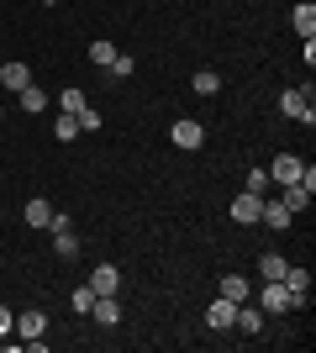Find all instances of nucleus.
<instances>
[{"label":"nucleus","mask_w":316,"mask_h":353,"mask_svg":"<svg viewBox=\"0 0 316 353\" xmlns=\"http://www.w3.org/2000/svg\"><path fill=\"white\" fill-rule=\"evenodd\" d=\"M280 111H285V117H295V121H306V127L316 121V105H311V95H306V90H285V95H280Z\"/></svg>","instance_id":"nucleus-1"},{"label":"nucleus","mask_w":316,"mask_h":353,"mask_svg":"<svg viewBox=\"0 0 316 353\" xmlns=\"http://www.w3.org/2000/svg\"><path fill=\"white\" fill-rule=\"evenodd\" d=\"M301 169H306V163L295 159V153H280V159H274V169H269V179H274V185H295V179H301Z\"/></svg>","instance_id":"nucleus-2"},{"label":"nucleus","mask_w":316,"mask_h":353,"mask_svg":"<svg viewBox=\"0 0 316 353\" xmlns=\"http://www.w3.org/2000/svg\"><path fill=\"white\" fill-rule=\"evenodd\" d=\"M285 290H290V306H306L311 301V274L306 269H285Z\"/></svg>","instance_id":"nucleus-3"},{"label":"nucleus","mask_w":316,"mask_h":353,"mask_svg":"<svg viewBox=\"0 0 316 353\" xmlns=\"http://www.w3.org/2000/svg\"><path fill=\"white\" fill-rule=\"evenodd\" d=\"M169 137H174V148H200L206 143V127H200V121H174Z\"/></svg>","instance_id":"nucleus-4"},{"label":"nucleus","mask_w":316,"mask_h":353,"mask_svg":"<svg viewBox=\"0 0 316 353\" xmlns=\"http://www.w3.org/2000/svg\"><path fill=\"white\" fill-rule=\"evenodd\" d=\"M258 216H264V195L242 190L238 201H232V221H258Z\"/></svg>","instance_id":"nucleus-5"},{"label":"nucleus","mask_w":316,"mask_h":353,"mask_svg":"<svg viewBox=\"0 0 316 353\" xmlns=\"http://www.w3.org/2000/svg\"><path fill=\"white\" fill-rule=\"evenodd\" d=\"M206 322L216 327V332H232V322H238V306H232V301H211V311H206Z\"/></svg>","instance_id":"nucleus-6"},{"label":"nucleus","mask_w":316,"mask_h":353,"mask_svg":"<svg viewBox=\"0 0 316 353\" xmlns=\"http://www.w3.org/2000/svg\"><path fill=\"white\" fill-rule=\"evenodd\" d=\"M85 285H90L95 295H116L121 274H116V269H111V264H95V274H90V280H85Z\"/></svg>","instance_id":"nucleus-7"},{"label":"nucleus","mask_w":316,"mask_h":353,"mask_svg":"<svg viewBox=\"0 0 316 353\" xmlns=\"http://www.w3.org/2000/svg\"><path fill=\"white\" fill-rule=\"evenodd\" d=\"M16 332H21L27 343H37L48 332V316H43V311H21V316H16Z\"/></svg>","instance_id":"nucleus-8"},{"label":"nucleus","mask_w":316,"mask_h":353,"mask_svg":"<svg viewBox=\"0 0 316 353\" xmlns=\"http://www.w3.org/2000/svg\"><path fill=\"white\" fill-rule=\"evenodd\" d=\"M0 85H6V90H16V95H21V90L32 85V69H27V63H0Z\"/></svg>","instance_id":"nucleus-9"},{"label":"nucleus","mask_w":316,"mask_h":353,"mask_svg":"<svg viewBox=\"0 0 316 353\" xmlns=\"http://www.w3.org/2000/svg\"><path fill=\"white\" fill-rule=\"evenodd\" d=\"M264 311H290V290H285V280H264Z\"/></svg>","instance_id":"nucleus-10"},{"label":"nucleus","mask_w":316,"mask_h":353,"mask_svg":"<svg viewBox=\"0 0 316 353\" xmlns=\"http://www.w3.org/2000/svg\"><path fill=\"white\" fill-rule=\"evenodd\" d=\"M95 322H101V327H116L121 322V306H116V295H95Z\"/></svg>","instance_id":"nucleus-11"},{"label":"nucleus","mask_w":316,"mask_h":353,"mask_svg":"<svg viewBox=\"0 0 316 353\" xmlns=\"http://www.w3.org/2000/svg\"><path fill=\"white\" fill-rule=\"evenodd\" d=\"M290 216H295V211H290L285 201H264V216H258V221H269L274 232H285V227H290Z\"/></svg>","instance_id":"nucleus-12"},{"label":"nucleus","mask_w":316,"mask_h":353,"mask_svg":"<svg viewBox=\"0 0 316 353\" xmlns=\"http://www.w3.org/2000/svg\"><path fill=\"white\" fill-rule=\"evenodd\" d=\"M290 21H295V32H301V37H316V6H311V0H301V6L290 11Z\"/></svg>","instance_id":"nucleus-13"},{"label":"nucleus","mask_w":316,"mask_h":353,"mask_svg":"<svg viewBox=\"0 0 316 353\" xmlns=\"http://www.w3.org/2000/svg\"><path fill=\"white\" fill-rule=\"evenodd\" d=\"M280 201H285L290 211H306V206H311V190H306L301 179H295V185H285V195H280Z\"/></svg>","instance_id":"nucleus-14"},{"label":"nucleus","mask_w":316,"mask_h":353,"mask_svg":"<svg viewBox=\"0 0 316 353\" xmlns=\"http://www.w3.org/2000/svg\"><path fill=\"white\" fill-rule=\"evenodd\" d=\"M222 295L232 301V306H242V301H248V280H242V274H227V280H222Z\"/></svg>","instance_id":"nucleus-15"},{"label":"nucleus","mask_w":316,"mask_h":353,"mask_svg":"<svg viewBox=\"0 0 316 353\" xmlns=\"http://www.w3.org/2000/svg\"><path fill=\"white\" fill-rule=\"evenodd\" d=\"M21 111H27V117H37V111H48V95H43V90H37V85H27V90H21Z\"/></svg>","instance_id":"nucleus-16"},{"label":"nucleus","mask_w":316,"mask_h":353,"mask_svg":"<svg viewBox=\"0 0 316 353\" xmlns=\"http://www.w3.org/2000/svg\"><path fill=\"white\" fill-rule=\"evenodd\" d=\"M27 221H32V227H48V221H53V206H48L43 195H37V201H27Z\"/></svg>","instance_id":"nucleus-17"},{"label":"nucleus","mask_w":316,"mask_h":353,"mask_svg":"<svg viewBox=\"0 0 316 353\" xmlns=\"http://www.w3.org/2000/svg\"><path fill=\"white\" fill-rule=\"evenodd\" d=\"M232 327H238V332H258V327H264V316H258L253 306H238V322H232Z\"/></svg>","instance_id":"nucleus-18"},{"label":"nucleus","mask_w":316,"mask_h":353,"mask_svg":"<svg viewBox=\"0 0 316 353\" xmlns=\"http://www.w3.org/2000/svg\"><path fill=\"white\" fill-rule=\"evenodd\" d=\"M190 85H196V95H216V90H222V79H216L211 69H200L196 79H190Z\"/></svg>","instance_id":"nucleus-19"},{"label":"nucleus","mask_w":316,"mask_h":353,"mask_svg":"<svg viewBox=\"0 0 316 353\" xmlns=\"http://www.w3.org/2000/svg\"><path fill=\"white\" fill-rule=\"evenodd\" d=\"M53 248H59V259H74V253H79V237L69 232V227H59V243H53Z\"/></svg>","instance_id":"nucleus-20"},{"label":"nucleus","mask_w":316,"mask_h":353,"mask_svg":"<svg viewBox=\"0 0 316 353\" xmlns=\"http://www.w3.org/2000/svg\"><path fill=\"white\" fill-rule=\"evenodd\" d=\"M53 132H59V143H69V137H79V117H69V111H63V117L53 121Z\"/></svg>","instance_id":"nucleus-21"},{"label":"nucleus","mask_w":316,"mask_h":353,"mask_svg":"<svg viewBox=\"0 0 316 353\" xmlns=\"http://www.w3.org/2000/svg\"><path fill=\"white\" fill-rule=\"evenodd\" d=\"M285 259H280V253H264V280H285Z\"/></svg>","instance_id":"nucleus-22"},{"label":"nucleus","mask_w":316,"mask_h":353,"mask_svg":"<svg viewBox=\"0 0 316 353\" xmlns=\"http://www.w3.org/2000/svg\"><path fill=\"white\" fill-rule=\"evenodd\" d=\"M69 306H74V311H85V316H90V306H95V290H90V285H79V290L69 295Z\"/></svg>","instance_id":"nucleus-23"},{"label":"nucleus","mask_w":316,"mask_h":353,"mask_svg":"<svg viewBox=\"0 0 316 353\" xmlns=\"http://www.w3.org/2000/svg\"><path fill=\"white\" fill-rule=\"evenodd\" d=\"M105 69H111V79H132V69H137V63L127 59V53H116V59L105 63Z\"/></svg>","instance_id":"nucleus-24"},{"label":"nucleus","mask_w":316,"mask_h":353,"mask_svg":"<svg viewBox=\"0 0 316 353\" xmlns=\"http://www.w3.org/2000/svg\"><path fill=\"white\" fill-rule=\"evenodd\" d=\"M90 59H95V63H101V69H105V63L116 59V48H111V43H90Z\"/></svg>","instance_id":"nucleus-25"},{"label":"nucleus","mask_w":316,"mask_h":353,"mask_svg":"<svg viewBox=\"0 0 316 353\" xmlns=\"http://www.w3.org/2000/svg\"><path fill=\"white\" fill-rule=\"evenodd\" d=\"M63 111H69V117H79V111H85V95H79V90H63Z\"/></svg>","instance_id":"nucleus-26"},{"label":"nucleus","mask_w":316,"mask_h":353,"mask_svg":"<svg viewBox=\"0 0 316 353\" xmlns=\"http://www.w3.org/2000/svg\"><path fill=\"white\" fill-rule=\"evenodd\" d=\"M95 127H101V111H95V105H85V111H79V132H95Z\"/></svg>","instance_id":"nucleus-27"},{"label":"nucleus","mask_w":316,"mask_h":353,"mask_svg":"<svg viewBox=\"0 0 316 353\" xmlns=\"http://www.w3.org/2000/svg\"><path fill=\"white\" fill-rule=\"evenodd\" d=\"M264 185H269V169H253V174H248V190L264 195Z\"/></svg>","instance_id":"nucleus-28"},{"label":"nucleus","mask_w":316,"mask_h":353,"mask_svg":"<svg viewBox=\"0 0 316 353\" xmlns=\"http://www.w3.org/2000/svg\"><path fill=\"white\" fill-rule=\"evenodd\" d=\"M6 332H11V311L0 306V338H6Z\"/></svg>","instance_id":"nucleus-29"},{"label":"nucleus","mask_w":316,"mask_h":353,"mask_svg":"<svg viewBox=\"0 0 316 353\" xmlns=\"http://www.w3.org/2000/svg\"><path fill=\"white\" fill-rule=\"evenodd\" d=\"M0 121H6V111H0Z\"/></svg>","instance_id":"nucleus-30"},{"label":"nucleus","mask_w":316,"mask_h":353,"mask_svg":"<svg viewBox=\"0 0 316 353\" xmlns=\"http://www.w3.org/2000/svg\"><path fill=\"white\" fill-rule=\"evenodd\" d=\"M48 6H53V0H48Z\"/></svg>","instance_id":"nucleus-31"}]
</instances>
